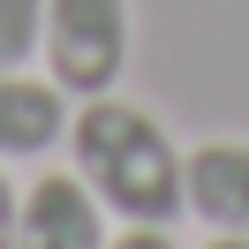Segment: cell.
I'll return each instance as SVG.
<instances>
[{"label":"cell","mask_w":249,"mask_h":249,"mask_svg":"<svg viewBox=\"0 0 249 249\" xmlns=\"http://www.w3.org/2000/svg\"><path fill=\"white\" fill-rule=\"evenodd\" d=\"M68 159L121 227H174L189 212V151L121 91H98L68 113Z\"/></svg>","instance_id":"cell-1"},{"label":"cell","mask_w":249,"mask_h":249,"mask_svg":"<svg viewBox=\"0 0 249 249\" xmlns=\"http://www.w3.org/2000/svg\"><path fill=\"white\" fill-rule=\"evenodd\" d=\"M38 61L68 98L121 91L128 61H136V16L128 0H46V38Z\"/></svg>","instance_id":"cell-2"},{"label":"cell","mask_w":249,"mask_h":249,"mask_svg":"<svg viewBox=\"0 0 249 249\" xmlns=\"http://www.w3.org/2000/svg\"><path fill=\"white\" fill-rule=\"evenodd\" d=\"M113 219L106 204L83 189L76 166H46L16 204V249H106Z\"/></svg>","instance_id":"cell-3"},{"label":"cell","mask_w":249,"mask_h":249,"mask_svg":"<svg viewBox=\"0 0 249 249\" xmlns=\"http://www.w3.org/2000/svg\"><path fill=\"white\" fill-rule=\"evenodd\" d=\"M68 143V91L31 68H0V159H46Z\"/></svg>","instance_id":"cell-4"},{"label":"cell","mask_w":249,"mask_h":249,"mask_svg":"<svg viewBox=\"0 0 249 249\" xmlns=\"http://www.w3.org/2000/svg\"><path fill=\"white\" fill-rule=\"evenodd\" d=\"M189 212L212 234H249V143L242 136L189 151Z\"/></svg>","instance_id":"cell-5"},{"label":"cell","mask_w":249,"mask_h":249,"mask_svg":"<svg viewBox=\"0 0 249 249\" xmlns=\"http://www.w3.org/2000/svg\"><path fill=\"white\" fill-rule=\"evenodd\" d=\"M46 38V0H0V68H31Z\"/></svg>","instance_id":"cell-6"},{"label":"cell","mask_w":249,"mask_h":249,"mask_svg":"<svg viewBox=\"0 0 249 249\" xmlns=\"http://www.w3.org/2000/svg\"><path fill=\"white\" fill-rule=\"evenodd\" d=\"M106 249H181V242H174V227H121Z\"/></svg>","instance_id":"cell-7"},{"label":"cell","mask_w":249,"mask_h":249,"mask_svg":"<svg viewBox=\"0 0 249 249\" xmlns=\"http://www.w3.org/2000/svg\"><path fill=\"white\" fill-rule=\"evenodd\" d=\"M16 204H23V189L8 181V166H0V249H16Z\"/></svg>","instance_id":"cell-8"},{"label":"cell","mask_w":249,"mask_h":249,"mask_svg":"<svg viewBox=\"0 0 249 249\" xmlns=\"http://www.w3.org/2000/svg\"><path fill=\"white\" fill-rule=\"evenodd\" d=\"M196 249H249V234H212V242H196Z\"/></svg>","instance_id":"cell-9"}]
</instances>
